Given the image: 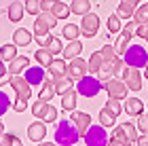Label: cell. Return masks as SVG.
<instances>
[{
  "instance_id": "6da1fadb",
  "label": "cell",
  "mask_w": 148,
  "mask_h": 146,
  "mask_svg": "<svg viewBox=\"0 0 148 146\" xmlns=\"http://www.w3.org/2000/svg\"><path fill=\"white\" fill-rule=\"evenodd\" d=\"M80 131L78 127L72 123V119H62L55 127V144H62V146H70V144H76L80 140Z\"/></svg>"
},
{
  "instance_id": "7a4b0ae2",
  "label": "cell",
  "mask_w": 148,
  "mask_h": 146,
  "mask_svg": "<svg viewBox=\"0 0 148 146\" xmlns=\"http://www.w3.org/2000/svg\"><path fill=\"white\" fill-rule=\"evenodd\" d=\"M121 57L125 59V66H131V68H138V70L146 68V64H148V53L142 45H129Z\"/></svg>"
},
{
  "instance_id": "3957f363",
  "label": "cell",
  "mask_w": 148,
  "mask_h": 146,
  "mask_svg": "<svg viewBox=\"0 0 148 146\" xmlns=\"http://www.w3.org/2000/svg\"><path fill=\"white\" fill-rule=\"evenodd\" d=\"M83 138H85L87 146H108V140H110L104 125H91V127L85 131Z\"/></svg>"
},
{
  "instance_id": "277c9868",
  "label": "cell",
  "mask_w": 148,
  "mask_h": 146,
  "mask_svg": "<svg viewBox=\"0 0 148 146\" xmlns=\"http://www.w3.org/2000/svg\"><path fill=\"white\" fill-rule=\"evenodd\" d=\"M57 25V17L51 11H40L34 21V34H47Z\"/></svg>"
},
{
  "instance_id": "5b68a950",
  "label": "cell",
  "mask_w": 148,
  "mask_h": 146,
  "mask_svg": "<svg viewBox=\"0 0 148 146\" xmlns=\"http://www.w3.org/2000/svg\"><path fill=\"white\" fill-rule=\"evenodd\" d=\"M102 87H104V85H102V81H99L97 76H83L78 81V85H76V91L83 93L85 97H93V95L99 93Z\"/></svg>"
},
{
  "instance_id": "8992f818",
  "label": "cell",
  "mask_w": 148,
  "mask_h": 146,
  "mask_svg": "<svg viewBox=\"0 0 148 146\" xmlns=\"http://www.w3.org/2000/svg\"><path fill=\"white\" fill-rule=\"evenodd\" d=\"M99 32V15H95V13H87V15H83V23H80V34H83L85 38H93Z\"/></svg>"
},
{
  "instance_id": "52a82bcc",
  "label": "cell",
  "mask_w": 148,
  "mask_h": 146,
  "mask_svg": "<svg viewBox=\"0 0 148 146\" xmlns=\"http://www.w3.org/2000/svg\"><path fill=\"white\" fill-rule=\"evenodd\" d=\"M104 89H106V93H108L110 97H116V99H125L127 91H129V87L125 85L123 78H110V81H106Z\"/></svg>"
},
{
  "instance_id": "ba28073f",
  "label": "cell",
  "mask_w": 148,
  "mask_h": 146,
  "mask_svg": "<svg viewBox=\"0 0 148 146\" xmlns=\"http://www.w3.org/2000/svg\"><path fill=\"white\" fill-rule=\"evenodd\" d=\"M87 72H89V64H87L85 59H80V57L70 59L68 68H66V74H68L72 81H80L83 76H87Z\"/></svg>"
},
{
  "instance_id": "9c48e42d",
  "label": "cell",
  "mask_w": 148,
  "mask_h": 146,
  "mask_svg": "<svg viewBox=\"0 0 148 146\" xmlns=\"http://www.w3.org/2000/svg\"><path fill=\"white\" fill-rule=\"evenodd\" d=\"M11 87L15 89V93L17 97H23V99H30L32 97V85L25 81L23 76H19V74H11Z\"/></svg>"
},
{
  "instance_id": "30bf717a",
  "label": "cell",
  "mask_w": 148,
  "mask_h": 146,
  "mask_svg": "<svg viewBox=\"0 0 148 146\" xmlns=\"http://www.w3.org/2000/svg\"><path fill=\"white\" fill-rule=\"evenodd\" d=\"M123 81L129 87V91H140L142 89V72L138 68H131V66H125L123 72Z\"/></svg>"
},
{
  "instance_id": "8fae6325",
  "label": "cell",
  "mask_w": 148,
  "mask_h": 146,
  "mask_svg": "<svg viewBox=\"0 0 148 146\" xmlns=\"http://www.w3.org/2000/svg\"><path fill=\"white\" fill-rule=\"evenodd\" d=\"M23 78L32 85V87L42 85V83H45V70H42V66H32V68H25V70H23Z\"/></svg>"
},
{
  "instance_id": "7c38bea8",
  "label": "cell",
  "mask_w": 148,
  "mask_h": 146,
  "mask_svg": "<svg viewBox=\"0 0 148 146\" xmlns=\"http://www.w3.org/2000/svg\"><path fill=\"white\" fill-rule=\"evenodd\" d=\"M72 123L78 127L80 136H85V131L91 127V114H87V112H80V110H72Z\"/></svg>"
},
{
  "instance_id": "4fadbf2b",
  "label": "cell",
  "mask_w": 148,
  "mask_h": 146,
  "mask_svg": "<svg viewBox=\"0 0 148 146\" xmlns=\"http://www.w3.org/2000/svg\"><path fill=\"white\" fill-rule=\"evenodd\" d=\"M47 136V125L42 121H36V123H30L28 127V138L32 142H42Z\"/></svg>"
},
{
  "instance_id": "5bb4252c",
  "label": "cell",
  "mask_w": 148,
  "mask_h": 146,
  "mask_svg": "<svg viewBox=\"0 0 148 146\" xmlns=\"http://www.w3.org/2000/svg\"><path fill=\"white\" fill-rule=\"evenodd\" d=\"M25 68H30V57H25V55H17L13 62H9V74H21V72Z\"/></svg>"
},
{
  "instance_id": "9a60e30c",
  "label": "cell",
  "mask_w": 148,
  "mask_h": 146,
  "mask_svg": "<svg viewBox=\"0 0 148 146\" xmlns=\"http://www.w3.org/2000/svg\"><path fill=\"white\" fill-rule=\"evenodd\" d=\"M80 53H83V42H78V38H76V40H70L66 45L62 55H64V59H74V57H78Z\"/></svg>"
},
{
  "instance_id": "2e32d148",
  "label": "cell",
  "mask_w": 148,
  "mask_h": 146,
  "mask_svg": "<svg viewBox=\"0 0 148 146\" xmlns=\"http://www.w3.org/2000/svg\"><path fill=\"white\" fill-rule=\"evenodd\" d=\"M32 32L30 30H25V28H19L15 30V34H13V42L17 45V47H28V45L32 42Z\"/></svg>"
},
{
  "instance_id": "e0dca14e",
  "label": "cell",
  "mask_w": 148,
  "mask_h": 146,
  "mask_svg": "<svg viewBox=\"0 0 148 146\" xmlns=\"http://www.w3.org/2000/svg\"><path fill=\"white\" fill-rule=\"evenodd\" d=\"M123 110L127 112V114H131V117H138L140 112L144 110V104H142V99H138V97H127Z\"/></svg>"
},
{
  "instance_id": "ac0fdd59",
  "label": "cell",
  "mask_w": 148,
  "mask_h": 146,
  "mask_svg": "<svg viewBox=\"0 0 148 146\" xmlns=\"http://www.w3.org/2000/svg\"><path fill=\"white\" fill-rule=\"evenodd\" d=\"M57 95V89H55V81H45L42 83V89H40V99L42 102H51L53 97Z\"/></svg>"
},
{
  "instance_id": "d6986e66",
  "label": "cell",
  "mask_w": 148,
  "mask_h": 146,
  "mask_svg": "<svg viewBox=\"0 0 148 146\" xmlns=\"http://www.w3.org/2000/svg\"><path fill=\"white\" fill-rule=\"evenodd\" d=\"M76 93H78V91L76 89H68V91H66V93L62 95V108L64 110H74V108H76Z\"/></svg>"
},
{
  "instance_id": "ffe728a7",
  "label": "cell",
  "mask_w": 148,
  "mask_h": 146,
  "mask_svg": "<svg viewBox=\"0 0 148 146\" xmlns=\"http://www.w3.org/2000/svg\"><path fill=\"white\" fill-rule=\"evenodd\" d=\"M53 81H55V89H57V95H64L68 89H72V78L68 74H64V76H53Z\"/></svg>"
},
{
  "instance_id": "44dd1931",
  "label": "cell",
  "mask_w": 148,
  "mask_h": 146,
  "mask_svg": "<svg viewBox=\"0 0 148 146\" xmlns=\"http://www.w3.org/2000/svg\"><path fill=\"white\" fill-rule=\"evenodd\" d=\"M49 11H51L57 19H66V17H68L70 13H72V11H70V6L66 4V2H59V0H55V2L51 4V9H49Z\"/></svg>"
},
{
  "instance_id": "7402d4cb",
  "label": "cell",
  "mask_w": 148,
  "mask_h": 146,
  "mask_svg": "<svg viewBox=\"0 0 148 146\" xmlns=\"http://www.w3.org/2000/svg\"><path fill=\"white\" fill-rule=\"evenodd\" d=\"M70 11L74 13V15H87V13L91 11V2L89 0H72V4H70Z\"/></svg>"
},
{
  "instance_id": "603a6c76",
  "label": "cell",
  "mask_w": 148,
  "mask_h": 146,
  "mask_svg": "<svg viewBox=\"0 0 148 146\" xmlns=\"http://www.w3.org/2000/svg\"><path fill=\"white\" fill-rule=\"evenodd\" d=\"M23 13H25V6H23L21 2H13L9 9H6V15H9L11 21H21Z\"/></svg>"
},
{
  "instance_id": "cb8c5ba5",
  "label": "cell",
  "mask_w": 148,
  "mask_h": 146,
  "mask_svg": "<svg viewBox=\"0 0 148 146\" xmlns=\"http://www.w3.org/2000/svg\"><path fill=\"white\" fill-rule=\"evenodd\" d=\"M62 36L66 38V40H76V38L80 36V25L78 23H66L64 30H62Z\"/></svg>"
},
{
  "instance_id": "d4e9b609",
  "label": "cell",
  "mask_w": 148,
  "mask_h": 146,
  "mask_svg": "<svg viewBox=\"0 0 148 146\" xmlns=\"http://www.w3.org/2000/svg\"><path fill=\"white\" fill-rule=\"evenodd\" d=\"M47 68H49V72L53 76H64L68 66H66V59H51V64L47 66Z\"/></svg>"
},
{
  "instance_id": "484cf974",
  "label": "cell",
  "mask_w": 148,
  "mask_h": 146,
  "mask_svg": "<svg viewBox=\"0 0 148 146\" xmlns=\"http://www.w3.org/2000/svg\"><path fill=\"white\" fill-rule=\"evenodd\" d=\"M0 57H2L4 62H13V59L17 57V45L15 42L2 45V47H0Z\"/></svg>"
},
{
  "instance_id": "4316f807",
  "label": "cell",
  "mask_w": 148,
  "mask_h": 146,
  "mask_svg": "<svg viewBox=\"0 0 148 146\" xmlns=\"http://www.w3.org/2000/svg\"><path fill=\"white\" fill-rule=\"evenodd\" d=\"M87 64H89V72H91V74H97V70L104 66V55H102V51H95V53L89 57V62H87Z\"/></svg>"
},
{
  "instance_id": "83f0119b",
  "label": "cell",
  "mask_w": 148,
  "mask_h": 146,
  "mask_svg": "<svg viewBox=\"0 0 148 146\" xmlns=\"http://www.w3.org/2000/svg\"><path fill=\"white\" fill-rule=\"evenodd\" d=\"M133 13H136V6L129 4V2H125V0H121V4L116 6V15L119 17H125V19H131Z\"/></svg>"
},
{
  "instance_id": "f1b7e54d",
  "label": "cell",
  "mask_w": 148,
  "mask_h": 146,
  "mask_svg": "<svg viewBox=\"0 0 148 146\" xmlns=\"http://www.w3.org/2000/svg\"><path fill=\"white\" fill-rule=\"evenodd\" d=\"M34 59L40 64V66H49L51 64V59H53V53L49 49H45V47H40L36 53H34Z\"/></svg>"
},
{
  "instance_id": "f546056e",
  "label": "cell",
  "mask_w": 148,
  "mask_h": 146,
  "mask_svg": "<svg viewBox=\"0 0 148 146\" xmlns=\"http://www.w3.org/2000/svg\"><path fill=\"white\" fill-rule=\"evenodd\" d=\"M99 125H104V127H114L116 125V114H112L110 110H99Z\"/></svg>"
},
{
  "instance_id": "4dcf8cb0",
  "label": "cell",
  "mask_w": 148,
  "mask_h": 146,
  "mask_svg": "<svg viewBox=\"0 0 148 146\" xmlns=\"http://www.w3.org/2000/svg\"><path fill=\"white\" fill-rule=\"evenodd\" d=\"M112 138H114V140H116L121 146H133V142H131L129 138L125 136V131H123V127H121V125H119V127H114V131H112Z\"/></svg>"
},
{
  "instance_id": "1f68e13d",
  "label": "cell",
  "mask_w": 148,
  "mask_h": 146,
  "mask_svg": "<svg viewBox=\"0 0 148 146\" xmlns=\"http://www.w3.org/2000/svg\"><path fill=\"white\" fill-rule=\"evenodd\" d=\"M23 6H25V13H30V15H38V13L42 11V0H25Z\"/></svg>"
},
{
  "instance_id": "d6a6232c",
  "label": "cell",
  "mask_w": 148,
  "mask_h": 146,
  "mask_svg": "<svg viewBox=\"0 0 148 146\" xmlns=\"http://www.w3.org/2000/svg\"><path fill=\"white\" fill-rule=\"evenodd\" d=\"M121 30H123L121 17H119V15H110V17H108V32H110V34H119Z\"/></svg>"
},
{
  "instance_id": "836d02e7",
  "label": "cell",
  "mask_w": 148,
  "mask_h": 146,
  "mask_svg": "<svg viewBox=\"0 0 148 146\" xmlns=\"http://www.w3.org/2000/svg\"><path fill=\"white\" fill-rule=\"evenodd\" d=\"M133 19H136L138 23H148V2L142 4V6H138L136 13H133Z\"/></svg>"
},
{
  "instance_id": "e575fe53",
  "label": "cell",
  "mask_w": 148,
  "mask_h": 146,
  "mask_svg": "<svg viewBox=\"0 0 148 146\" xmlns=\"http://www.w3.org/2000/svg\"><path fill=\"white\" fill-rule=\"evenodd\" d=\"M106 110H110L112 114H121L123 112V106H121V99H116V97H108V102H106V106H104Z\"/></svg>"
},
{
  "instance_id": "d590c367",
  "label": "cell",
  "mask_w": 148,
  "mask_h": 146,
  "mask_svg": "<svg viewBox=\"0 0 148 146\" xmlns=\"http://www.w3.org/2000/svg\"><path fill=\"white\" fill-rule=\"evenodd\" d=\"M47 108H49V102H42V99H38V102L32 104V114L38 117V119H42L45 112H47Z\"/></svg>"
},
{
  "instance_id": "8d00e7d4",
  "label": "cell",
  "mask_w": 148,
  "mask_h": 146,
  "mask_svg": "<svg viewBox=\"0 0 148 146\" xmlns=\"http://www.w3.org/2000/svg\"><path fill=\"white\" fill-rule=\"evenodd\" d=\"M136 127L140 134H148V112H140V114L136 117Z\"/></svg>"
},
{
  "instance_id": "74e56055",
  "label": "cell",
  "mask_w": 148,
  "mask_h": 146,
  "mask_svg": "<svg viewBox=\"0 0 148 146\" xmlns=\"http://www.w3.org/2000/svg\"><path fill=\"white\" fill-rule=\"evenodd\" d=\"M0 146H23L21 140L17 136H11V134H2L0 136Z\"/></svg>"
},
{
  "instance_id": "f35d334b",
  "label": "cell",
  "mask_w": 148,
  "mask_h": 146,
  "mask_svg": "<svg viewBox=\"0 0 148 146\" xmlns=\"http://www.w3.org/2000/svg\"><path fill=\"white\" fill-rule=\"evenodd\" d=\"M123 127V131H125V136L129 138V140L136 144V140H138V136H140V131H138V127H133V123H123L121 125Z\"/></svg>"
},
{
  "instance_id": "ab89813d",
  "label": "cell",
  "mask_w": 148,
  "mask_h": 146,
  "mask_svg": "<svg viewBox=\"0 0 148 146\" xmlns=\"http://www.w3.org/2000/svg\"><path fill=\"white\" fill-rule=\"evenodd\" d=\"M99 51H102V55H104V62H108V64H112L114 59L119 57V55H116V51H114V47H112V45H104V47L99 49Z\"/></svg>"
},
{
  "instance_id": "60d3db41",
  "label": "cell",
  "mask_w": 148,
  "mask_h": 146,
  "mask_svg": "<svg viewBox=\"0 0 148 146\" xmlns=\"http://www.w3.org/2000/svg\"><path fill=\"white\" fill-rule=\"evenodd\" d=\"M53 38H55V36H53L51 32H47V34H34V40L40 45V47H45V49L49 47V42L53 40Z\"/></svg>"
},
{
  "instance_id": "b9f144b4",
  "label": "cell",
  "mask_w": 148,
  "mask_h": 146,
  "mask_svg": "<svg viewBox=\"0 0 148 146\" xmlns=\"http://www.w3.org/2000/svg\"><path fill=\"white\" fill-rule=\"evenodd\" d=\"M11 106H13V102H11V97L6 95V93H2V91H0V117H2L4 112H6V110L11 108Z\"/></svg>"
},
{
  "instance_id": "7bdbcfd3",
  "label": "cell",
  "mask_w": 148,
  "mask_h": 146,
  "mask_svg": "<svg viewBox=\"0 0 148 146\" xmlns=\"http://www.w3.org/2000/svg\"><path fill=\"white\" fill-rule=\"evenodd\" d=\"M47 49H49L53 55H57V53H62V51H64V45H62V40H59V38H53Z\"/></svg>"
},
{
  "instance_id": "ee69618b",
  "label": "cell",
  "mask_w": 148,
  "mask_h": 146,
  "mask_svg": "<svg viewBox=\"0 0 148 146\" xmlns=\"http://www.w3.org/2000/svg\"><path fill=\"white\" fill-rule=\"evenodd\" d=\"M13 108H15V112H25V110H28V99L15 97V102H13Z\"/></svg>"
},
{
  "instance_id": "f6af8a7d",
  "label": "cell",
  "mask_w": 148,
  "mask_h": 146,
  "mask_svg": "<svg viewBox=\"0 0 148 146\" xmlns=\"http://www.w3.org/2000/svg\"><path fill=\"white\" fill-rule=\"evenodd\" d=\"M42 121H47V123H53V121H57V108H53V106L49 104V108H47L45 117H42Z\"/></svg>"
},
{
  "instance_id": "bcb514c9",
  "label": "cell",
  "mask_w": 148,
  "mask_h": 146,
  "mask_svg": "<svg viewBox=\"0 0 148 146\" xmlns=\"http://www.w3.org/2000/svg\"><path fill=\"white\" fill-rule=\"evenodd\" d=\"M136 36L144 38V40H148V23H138L136 28Z\"/></svg>"
},
{
  "instance_id": "7dc6e473",
  "label": "cell",
  "mask_w": 148,
  "mask_h": 146,
  "mask_svg": "<svg viewBox=\"0 0 148 146\" xmlns=\"http://www.w3.org/2000/svg\"><path fill=\"white\" fill-rule=\"evenodd\" d=\"M136 146H148V134H142V136H138V140H136Z\"/></svg>"
},
{
  "instance_id": "c3c4849f",
  "label": "cell",
  "mask_w": 148,
  "mask_h": 146,
  "mask_svg": "<svg viewBox=\"0 0 148 146\" xmlns=\"http://www.w3.org/2000/svg\"><path fill=\"white\" fill-rule=\"evenodd\" d=\"M53 2H55V0H42V11H49Z\"/></svg>"
},
{
  "instance_id": "681fc988",
  "label": "cell",
  "mask_w": 148,
  "mask_h": 146,
  "mask_svg": "<svg viewBox=\"0 0 148 146\" xmlns=\"http://www.w3.org/2000/svg\"><path fill=\"white\" fill-rule=\"evenodd\" d=\"M4 72H6V66H4V59L0 57V76H4Z\"/></svg>"
},
{
  "instance_id": "f907efd6",
  "label": "cell",
  "mask_w": 148,
  "mask_h": 146,
  "mask_svg": "<svg viewBox=\"0 0 148 146\" xmlns=\"http://www.w3.org/2000/svg\"><path fill=\"white\" fill-rule=\"evenodd\" d=\"M6 83H11V76H0V87L6 85Z\"/></svg>"
},
{
  "instance_id": "816d5d0a",
  "label": "cell",
  "mask_w": 148,
  "mask_h": 146,
  "mask_svg": "<svg viewBox=\"0 0 148 146\" xmlns=\"http://www.w3.org/2000/svg\"><path fill=\"white\" fill-rule=\"evenodd\" d=\"M125 2H129V4H133V6H136V9L140 6V0H125Z\"/></svg>"
},
{
  "instance_id": "f5cc1de1",
  "label": "cell",
  "mask_w": 148,
  "mask_h": 146,
  "mask_svg": "<svg viewBox=\"0 0 148 146\" xmlns=\"http://www.w3.org/2000/svg\"><path fill=\"white\" fill-rule=\"evenodd\" d=\"M108 146H121V144L114 140V138H110V140H108Z\"/></svg>"
},
{
  "instance_id": "db71d44e",
  "label": "cell",
  "mask_w": 148,
  "mask_h": 146,
  "mask_svg": "<svg viewBox=\"0 0 148 146\" xmlns=\"http://www.w3.org/2000/svg\"><path fill=\"white\" fill-rule=\"evenodd\" d=\"M36 146H57V144H51V142H38Z\"/></svg>"
},
{
  "instance_id": "11a10c76",
  "label": "cell",
  "mask_w": 148,
  "mask_h": 146,
  "mask_svg": "<svg viewBox=\"0 0 148 146\" xmlns=\"http://www.w3.org/2000/svg\"><path fill=\"white\" fill-rule=\"evenodd\" d=\"M2 134H4V125L0 123V136H2Z\"/></svg>"
},
{
  "instance_id": "9f6ffc18",
  "label": "cell",
  "mask_w": 148,
  "mask_h": 146,
  "mask_svg": "<svg viewBox=\"0 0 148 146\" xmlns=\"http://www.w3.org/2000/svg\"><path fill=\"white\" fill-rule=\"evenodd\" d=\"M144 76L148 78V64H146V70H144Z\"/></svg>"
},
{
  "instance_id": "6f0895ef",
  "label": "cell",
  "mask_w": 148,
  "mask_h": 146,
  "mask_svg": "<svg viewBox=\"0 0 148 146\" xmlns=\"http://www.w3.org/2000/svg\"><path fill=\"white\" fill-rule=\"evenodd\" d=\"M146 108H148V104H146Z\"/></svg>"
},
{
  "instance_id": "680465c9",
  "label": "cell",
  "mask_w": 148,
  "mask_h": 146,
  "mask_svg": "<svg viewBox=\"0 0 148 146\" xmlns=\"http://www.w3.org/2000/svg\"><path fill=\"white\" fill-rule=\"evenodd\" d=\"M70 146H74V144H70Z\"/></svg>"
}]
</instances>
